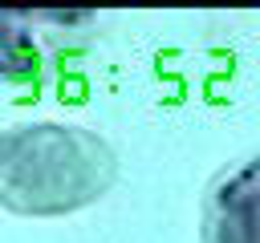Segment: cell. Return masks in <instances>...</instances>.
<instances>
[{
  "mask_svg": "<svg viewBox=\"0 0 260 243\" xmlns=\"http://www.w3.org/2000/svg\"><path fill=\"white\" fill-rule=\"evenodd\" d=\"M207 243H260V158L244 162L211 190Z\"/></svg>",
  "mask_w": 260,
  "mask_h": 243,
  "instance_id": "cell-1",
  "label": "cell"
}]
</instances>
